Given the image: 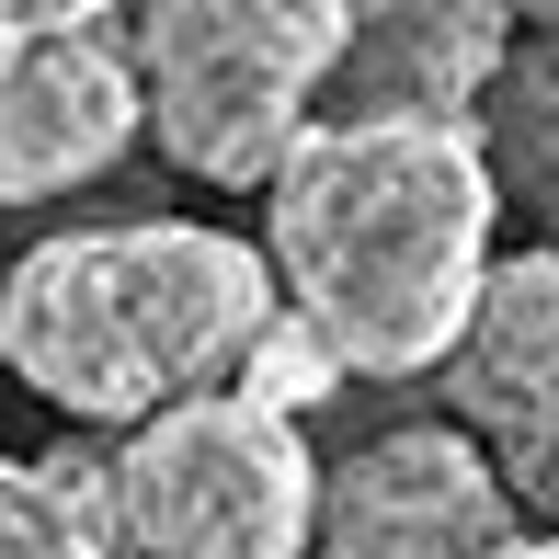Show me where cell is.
I'll list each match as a JSON object with an SVG mask.
<instances>
[{"label":"cell","instance_id":"1","mask_svg":"<svg viewBox=\"0 0 559 559\" xmlns=\"http://www.w3.org/2000/svg\"><path fill=\"white\" fill-rule=\"evenodd\" d=\"M491 160L468 115H320L263 183L274 297L343 377H435L491 274Z\"/></svg>","mask_w":559,"mask_h":559},{"label":"cell","instance_id":"2","mask_svg":"<svg viewBox=\"0 0 559 559\" xmlns=\"http://www.w3.org/2000/svg\"><path fill=\"white\" fill-rule=\"evenodd\" d=\"M274 309V263L206 217L58 228L0 263V377L81 435H126L171 400L228 389Z\"/></svg>","mask_w":559,"mask_h":559},{"label":"cell","instance_id":"3","mask_svg":"<svg viewBox=\"0 0 559 559\" xmlns=\"http://www.w3.org/2000/svg\"><path fill=\"white\" fill-rule=\"evenodd\" d=\"M126 58L160 160L251 194L332 104L343 0H148Z\"/></svg>","mask_w":559,"mask_h":559},{"label":"cell","instance_id":"4","mask_svg":"<svg viewBox=\"0 0 559 559\" xmlns=\"http://www.w3.org/2000/svg\"><path fill=\"white\" fill-rule=\"evenodd\" d=\"M104 502L138 559H309L320 445L309 423L263 412V400L206 389L126 423V445L104 456Z\"/></svg>","mask_w":559,"mask_h":559},{"label":"cell","instance_id":"5","mask_svg":"<svg viewBox=\"0 0 559 559\" xmlns=\"http://www.w3.org/2000/svg\"><path fill=\"white\" fill-rule=\"evenodd\" d=\"M525 525L514 479L456 423H389L320 468L309 559H491Z\"/></svg>","mask_w":559,"mask_h":559},{"label":"cell","instance_id":"6","mask_svg":"<svg viewBox=\"0 0 559 559\" xmlns=\"http://www.w3.org/2000/svg\"><path fill=\"white\" fill-rule=\"evenodd\" d=\"M138 58L104 35H46L0 58V206H46L81 194L92 171H115L138 148Z\"/></svg>","mask_w":559,"mask_h":559},{"label":"cell","instance_id":"7","mask_svg":"<svg viewBox=\"0 0 559 559\" xmlns=\"http://www.w3.org/2000/svg\"><path fill=\"white\" fill-rule=\"evenodd\" d=\"M435 389H445V423L479 435L502 468L559 435V251H537V240L491 251V274H479L468 320H456Z\"/></svg>","mask_w":559,"mask_h":559},{"label":"cell","instance_id":"8","mask_svg":"<svg viewBox=\"0 0 559 559\" xmlns=\"http://www.w3.org/2000/svg\"><path fill=\"white\" fill-rule=\"evenodd\" d=\"M514 46V0H343V69L320 115H468Z\"/></svg>","mask_w":559,"mask_h":559},{"label":"cell","instance_id":"9","mask_svg":"<svg viewBox=\"0 0 559 559\" xmlns=\"http://www.w3.org/2000/svg\"><path fill=\"white\" fill-rule=\"evenodd\" d=\"M468 126H479V160H491V194L537 228V251H559V35L502 46Z\"/></svg>","mask_w":559,"mask_h":559},{"label":"cell","instance_id":"10","mask_svg":"<svg viewBox=\"0 0 559 559\" xmlns=\"http://www.w3.org/2000/svg\"><path fill=\"white\" fill-rule=\"evenodd\" d=\"M0 559H138L104 502V445L0 456Z\"/></svg>","mask_w":559,"mask_h":559},{"label":"cell","instance_id":"11","mask_svg":"<svg viewBox=\"0 0 559 559\" xmlns=\"http://www.w3.org/2000/svg\"><path fill=\"white\" fill-rule=\"evenodd\" d=\"M228 389H240V400H263V412H286V423H309L320 400L343 389V354L320 343L297 309H274V320H263V343L240 354V377H228Z\"/></svg>","mask_w":559,"mask_h":559},{"label":"cell","instance_id":"12","mask_svg":"<svg viewBox=\"0 0 559 559\" xmlns=\"http://www.w3.org/2000/svg\"><path fill=\"white\" fill-rule=\"evenodd\" d=\"M126 0H0V58L12 46H46V35H104Z\"/></svg>","mask_w":559,"mask_h":559},{"label":"cell","instance_id":"13","mask_svg":"<svg viewBox=\"0 0 559 559\" xmlns=\"http://www.w3.org/2000/svg\"><path fill=\"white\" fill-rule=\"evenodd\" d=\"M502 479H514V502H537V514L559 525V435H548L537 456H514V468H502Z\"/></svg>","mask_w":559,"mask_h":559},{"label":"cell","instance_id":"14","mask_svg":"<svg viewBox=\"0 0 559 559\" xmlns=\"http://www.w3.org/2000/svg\"><path fill=\"white\" fill-rule=\"evenodd\" d=\"M491 559H559V525H514V537H502Z\"/></svg>","mask_w":559,"mask_h":559}]
</instances>
